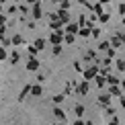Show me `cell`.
I'll return each mask as SVG.
<instances>
[{"instance_id": "cell-12", "label": "cell", "mask_w": 125, "mask_h": 125, "mask_svg": "<svg viewBox=\"0 0 125 125\" xmlns=\"http://www.w3.org/2000/svg\"><path fill=\"white\" fill-rule=\"evenodd\" d=\"M31 88H33V84H25L23 86V90H21V94H19V101H25L27 94H31Z\"/></svg>"}, {"instance_id": "cell-14", "label": "cell", "mask_w": 125, "mask_h": 125, "mask_svg": "<svg viewBox=\"0 0 125 125\" xmlns=\"http://www.w3.org/2000/svg\"><path fill=\"white\" fill-rule=\"evenodd\" d=\"M121 45H123V37H121V35H115V37H113L111 39V47H121Z\"/></svg>"}, {"instance_id": "cell-6", "label": "cell", "mask_w": 125, "mask_h": 125, "mask_svg": "<svg viewBox=\"0 0 125 125\" xmlns=\"http://www.w3.org/2000/svg\"><path fill=\"white\" fill-rule=\"evenodd\" d=\"M107 90L111 92L113 96H123V86H121V84H111Z\"/></svg>"}, {"instance_id": "cell-3", "label": "cell", "mask_w": 125, "mask_h": 125, "mask_svg": "<svg viewBox=\"0 0 125 125\" xmlns=\"http://www.w3.org/2000/svg\"><path fill=\"white\" fill-rule=\"evenodd\" d=\"M27 70H29V72H37V70H39V60L35 58V55H29V60H27Z\"/></svg>"}, {"instance_id": "cell-24", "label": "cell", "mask_w": 125, "mask_h": 125, "mask_svg": "<svg viewBox=\"0 0 125 125\" xmlns=\"http://www.w3.org/2000/svg\"><path fill=\"white\" fill-rule=\"evenodd\" d=\"M10 41H12V45H21V43H23V37H21V35H12Z\"/></svg>"}, {"instance_id": "cell-29", "label": "cell", "mask_w": 125, "mask_h": 125, "mask_svg": "<svg viewBox=\"0 0 125 125\" xmlns=\"http://www.w3.org/2000/svg\"><path fill=\"white\" fill-rule=\"evenodd\" d=\"M60 8L68 10V8H70V0H62V2H60Z\"/></svg>"}, {"instance_id": "cell-44", "label": "cell", "mask_w": 125, "mask_h": 125, "mask_svg": "<svg viewBox=\"0 0 125 125\" xmlns=\"http://www.w3.org/2000/svg\"><path fill=\"white\" fill-rule=\"evenodd\" d=\"M27 4H31V6H33V4H37V0H27Z\"/></svg>"}, {"instance_id": "cell-32", "label": "cell", "mask_w": 125, "mask_h": 125, "mask_svg": "<svg viewBox=\"0 0 125 125\" xmlns=\"http://www.w3.org/2000/svg\"><path fill=\"white\" fill-rule=\"evenodd\" d=\"M74 68H76V72H80V74L84 72V68H82V64H80V62H74Z\"/></svg>"}, {"instance_id": "cell-19", "label": "cell", "mask_w": 125, "mask_h": 125, "mask_svg": "<svg viewBox=\"0 0 125 125\" xmlns=\"http://www.w3.org/2000/svg\"><path fill=\"white\" fill-rule=\"evenodd\" d=\"M98 49L101 51H109L111 49V41H101V43H98Z\"/></svg>"}, {"instance_id": "cell-5", "label": "cell", "mask_w": 125, "mask_h": 125, "mask_svg": "<svg viewBox=\"0 0 125 125\" xmlns=\"http://www.w3.org/2000/svg\"><path fill=\"white\" fill-rule=\"evenodd\" d=\"M111 98H113V94L107 90L105 94H101V96H98V105H101V107H109V105H111Z\"/></svg>"}, {"instance_id": "cell-28", "label": "cell", "mask_w": 125, "mask_h": 125, "mask_svg": "<svg viewBox=\"0 0 125 125\" xmlns=\"http://www.w3.org/2000/svg\"><path fill=\"white\" fill-rule=\"evenodd\" d=\"M27 51H29V55H35V53H37L39 49L35 47V43H33V45H29V47H27Z\"/></svg>"}, {"instance_id": "cell-30", "label": "cell", "mask_w": 125, "mask_h": 125, "mask_svg": "<svg viewBox=\"0 0 125 125\" xmlns=\"http://www.w3.org/2000/svg\"><path fill=\"white\" fill-rule=\"evenodd\" d=\"M17 10H19V6H14V4H12V6H8V8H6V14H14Z\"/></svg>"}, {"instance_id": "cell-39", "label": "cell", "mask_w": 125, "mask_h": 125, "mask_svg": "<svg viewBox=\"0 0 125 125\" xmlns=\"http://www.w3.org/2000/svg\"><path fill=\"white\" fill-rule=\"evenodd\" d=\"M27 6H29V4H25V6H19V10H21L23 14H27V12H29V8H27Z\"/></svg>"}, {"instance_id": "cell-25", "label": "cell", "mask_w": 125, "mask_h": 125, "mask_svg": "<svg viewBox=\"0 0 125 125\" xmlns=\"http://www.w3.org/2000/svg\"><path fill=\"white\" fill-rule=\"evenodd\" d=\"M2 60H8V53H6V47L0 45V62H2Z\"/></svg>"}, {"instance_id": "cell-2", "label": "cell", "mask_w": 125, "mask_h": 125, "mask_svg": "<svg viewBox=\"0 0 125 125\" xmlns=\"http://www.w3.org/2000/svg\"><path fill=\"white\" fill-rule=\"evenodd\" d=\"M64 31H53V33L49 35V43L51 45H62V41H64Z\"/></svg>"}, {"instance_id": "cell-41", "label": "cell", "mask_w": 125, "mask_h": 125, "mask_svg": "<svg viewBox=\"0 0 125 125\" xmlns=\"http://www.w3.org/2000/svg\"><path fill=\"white\" fill-rule=\"evenodd\" d=\"M119 12H121V14H125V2H121V4H119Z\"/></svg>"}, {"instance_id": "cell-27", "label": "cell", "mask_w": 125, "mask_h": 125, "mask_svg": "<svg viewBox=\"0 0 125 125\" xmlns=\"http://www.w3.org/2000/svg\"><path fill=\"white\" fill-rule=\"evenodd\" d=\"M105 113H107V115H115V107H113V105H109V107H105Z\"/></svg>"}, {"instance_id": "cell-1", "label": "cell", "mask_w": 125, "mask_h": 125, "mask_svg": "<svg viewBox=\"0 0 125 125\" xmlns=\"http://www.w3.org/2000/svg\"><path fill=\"white\" fill-rule=\"evenodd\" d=\"M98 74H101V68H98L96 64H92V66H88L86 70L82 72V76H84V80H88V82H90V80H94V78H96Z\"/></svg>"}, {"instance_id": "cell-43", "label": "cell", "mask_w": 125, "mask_h": 125, "mask_svg": "<svg viewBox=\"0 0 125 125\" xmlns=\"http://www.w3.org/2000/svg\"><path fill=\"white\" fill-rule=\"evenodd\" d=\"M121 107H123V109H125V94H123V96H121Z\"/></svg>"}, {"instance_id": "cell-13", "label": "cell", "mask_w": 125, "mask_h": 125, "mask_svg": "<svg viewBox=\"0 0 125 125\" xmlns=\"http://www.w3.org/2000/svg\"><path fill=\"white\" fill-rule=\"evenodd\" d=\"M31 94H33V96H41V94H43V86H41V82H39V84H33Z\"/></svg>"}, {"instance_id": "cell-51", "label": "cell", "mask_w": 125, "mask_h": 125, "mask_svg": "<svg viewBox=\"0 0 125 125\" xmlns=\"http://www.w3.org/2000/svg\"><path fill=\"white\" fill-rule=\"evenodd\" d=\"M53 2H62V0H53Z\"/></svg>"}, {"instance_id": "cell-18", "label": "cell", "mask_w": 125, "mask_h": 125, "mask_svg": "<svg viewBox=\"0 0 125 125\" xmlns=\"http://www.w3.org/2000/svg\"><path fill=\"white\" fill-rule=\"evenodd\" d=\"M8 60H10V64H19V60H21V53H19V51H12V53L8 55Z\"/></svg>"}, {"instance_id": "cell-26", "label": "cell", "mask_w": 125, "mask_h": 125, "mask_svg": "<svg viewBox=\"0 0 125 125\" xmlns=\"http://www.w3.org/2000/svg\"><path fill=\"white\" fill-rule=\"evenodd\" d=\"M35 47H37V49L41 51V49L45 47V39H35Z\"/></svg>"}, {"instance_id": "cell-35", "label": "cell", "mask_w": 125, "mask_h": 125, "mask_svg": "<svg viewBox=\"0 0 125 125\" xmlns=\"http://www.w3.org/2000/svg\"><path fill=\"white\" fill-rule=\"evenodd\" d=\"M62 53V45H53V55H60Z\"/></svg>"}, {"instance_id": "cell-42", "label": "cell", "mask_w": 125, "mask_h": 125, "mask_svg": "<svg viewBox=\"0 0 125 125\" xmlns=\"http://www.w3.org/2000/svg\"><path fill=\"white\" fill-rule=\"evenodd\" d=\"M45 80V74H37V82H43Z\"/></svg>"}, {"instance_id": "cell-11", "label": "cell", "mask_w": 125, "mask_h": 125, "mask_svg": "<svg viewBox=\"0 0 125 125\" xmlns=\"http://www.w3.org/2000/svg\"><path fill=\"white\" fill-rule=\"evenodd\" d=\"M58 17H60V21H62L64 25H68V23H70V14H68V10L60 8V10H58Z\"/></svg>"}, {"instance_id": "cell-33", "label": "cell", "mask_w": 125, "mask_h": 125, "mask_svg": "<svg viewBox=\"0 0 125 125\" xmlns=\"http://www.w3.org/2000/svg\"><path fill=\"white\" fill-rule=\"evenodd\" d=\"M115 55H117V51H115V47H111V49L107 51V58H115Z\"/></svg>"}, {"instance_id": "cell-10", "label": "cell", "mask_w": 125, "mask_h": 125, "mask_svg": "<svg viewBox=\"0 0 125 125\" xmlns=\"http://www.w3.org/2000/svg\"><path fill=\"white\" fill-rule=\"evenodd\" d=\"M94 82H96V86H98V88L109 86V82H107V76H105V74H98V76L94 78Z\"/></svg>"}, {"instance_id": "cell-4", "label": "cell", "mask_w": 125, "mask_h": 125, "mask_svg": "<svg viewBox=\"0 0 125 125\" xmlns=\"http://www.w3.org/2000/svg\"><path fill=\"white\" fill-rule=\"evenodd\" d=\"M88 90H90V84H88V80H82L80 84L76 86V92L80 96H84V94H88Z\"/></svg>"}, {"instance_id": "cell-22", "label": "cell", "mask_w": 125, "mask_h": 125, "mask_svg": "<svg viewBox=\"0 0 125 125\" xmlns=\"http://www.w3.org/2000/svg\"><path fill=\"white\" fill-rule=\"evenodd\" d=\"M107 82H109V86H111V84H121V80H119L117 76H111V74L107 76Z\"/></svg>"}, {"instance_id": "cell-48", "label": "cell", "mask_w": 125, "mask_h": 125, "mask_svg": "<svg viewBox=\"0 0 125 125\" xmlns=\"http://www.w3.org/2000/svg\"><path fill=\"white\" fill-rule=\"evenodd\" d=\"M0 14H2V2H0Z\"/></svg>"}, {"instance_id": "cell-23", "label": "cell", "mask_w": 125, "mask_h": 125, "mask_svg": "<svg viewBox=\"0 0 125 125\" xmlns=\"http://www.w3.org/2000/svg\"><path fill=\"white\" fill-rule=\"evenodd\" d=\"M64 98H66V94H64V92H60V94L53 96V103H55V105H60V103H64Z\"/></svg>"}, {"instance_id": "cell-17", "label": "cell", "mask_w": 125, "mask_h": 125, "mask_svg": "<svg viewBox=\"0 0 125 125\" xmlns=\"http://www.w3.org/2000/svg\"><path fill=\"white\" fill-rule=\"evenodd\" d=\"M76 86L78 84H74V82H68L66 88H64V94H72V92H76Z\"/></svg>"}, {"instance_id": "cell-21", "label": "cell", "mask_w": 125, "mask_h": 125, "mask_svg": "<svg viewBox=\"0 0 125 125\" xmlns=\"http://www.w3.org/2000/svg\"><path fill=\"white\" fill-rule=\"evenodd\" d=\"M64 41H66L68 45H72V43H74V41H76V35H74V33H66V37H64Z\"/></svg>"}, {"instance_id": "cell-38", "label": "cell", "mask_w": 125, "mask_h": 125, "mask_svg": "<svg viewBox=\"0 0 125 125\" xmlns=\"http://www.w3.org/2000/svg\"><path fill=\"white\" fill-rule=\"evenodd\" d=\"M109 125H121V121H119V119L113 115V119H111V123H109Z\"/></svg>"}, {"instance_id": "cell-15", "label": "cell", "mask_w": 125, "mask_h": 125, "mask_svg": "<svg viewBox=\"0 0 125 125\" xmlns=\"http://www.w3.org/2000/svg\"><path fill=\"white\" fill-rule=\"evenodd\" d=\"M82 60H84L86 64H92V62L96 60V53H94V51H86V53H84V58H82Z\"/></svg>"}, {"instance_id": "cell-37", "label": "cell", "mask_w": 125, "mask_h": 125, "mask_svg": "<svg viewBox=\"0 0 125 125\" xmlns=\"http://www.w3.org/2000/svg\"><path fill=\"white\" fill-rule=\"evenodd\" d=\"M74 125H86V121L82 117H76V121H74Z\"/></svg>"}, {"instance_id": "cell-16", "label": "cell", "mask_w": 125, "mask_h": 125, "mask_svg": "<svg viewBox=\"0 0 125 125\" xmlns=\"http://www.w3.org/2000/svg\"><path fill=\"white\" fill-rule=\"evenodd\" d=\"M78 35H80V37H90L92 35V27H80Z\"/></svg>"}, {"instance_id": "cell-50", "label": "cell", "mask_w": 125, "mask_h": 125, "mask_svg": "<svg viewBox=\"0 0 125 125\" xmlns=\"http://www.w3.org/2000/svg\"><path fill=\"white\" fill-rule=\"evenodd\" d=\"M101 2H109V0H101Z\"/></svg>"}, {"instance_id": "cell-7", "label": "cell", "mask_w": 125, "mask_h": 125, "mask_svg": "<svg viewBox=\"0 0 125 125\" xmlns=\"http://www.w3.org/2000/svg\"><path fill=\"white\" fill-rule=\"evenodd\" d=\"M53 117L58 119V121H62V123H66V111L62 107H53Z\"/></svg>"}, {"instance_id": "cell-31", "label": "cell", "mask_w": 125, "mask_h": 125, "mask_svg": "<svg viewBox=\"0 0 125 125\" xmlns=\"http://www.w3.org/2000/svg\"><path fill=\"white\" fill-rule=\"evenodd\" d=\"M117 68L121 72H125V60H117Z\"/></svg>"}, {"instance_id": "cell-8", "label": "cell", "mask_w": 125, "mask_h": 125, "mask_svg": "<svg viewBox=\"0 0 125 125\" xmlns=\"http://www.w3.org/2000/svg\"><path fill=\"white\" fill-rule=\"evenodd\" d=\"M31 14H33V19H41L43 17V10H41V4H33V8H31Z\"/></svg>"}, {"instance_id": "cell-34", "label": "cell", "mask_w": 125, "mask_h": 125, "mask_svg": "<svg viewBox=\"0 0 125 125\" xmlns=\"http://www.w3.org/2000/svg\"><path fill=\"white\" fill-rule=\"evenodd\" d=\"M109 19H111L109 14H101V17H98V21H101V23H109Z\"/></svg>"}, {"instance_id": "cell-36", "label": "cell", "mask_w": 125, "mask_h": 125, "mask_svg": "<svg viewBox=\"0 0 125 125\" xmlns=\"http://www.w3.org/2000/svg\"><path fill=\"white\" fill-rule=\"evenodd\" d=\"M6 14H0V27H4V25H6Z\"/></svg>"}, {"instance_id": "cell-49", "label": "cell", "mask_w": 125, "mask_h": 125, "mask_svg": "<svg viewBox=\"0 0 125 125\" xmlns=\"http://www.w3.org/2000/svg\"><path fill=\"white\" fill-rule=\"evenodd\" d=\"M123 25H125V14H123Z\"/></svg>"}, {"instance_id": "cell-9", "label": "cell", "mask_w": 125, "mask_h": 125, "mask_svg": "<svg viewBox=\"0 0 125 125\" xmlns=\"http://www.w3.org/2000/svg\"><path fill=\"white\" fill-rule=\"evenodd\" d=\"M64 31H66V33H78V31H80V25H78V23H68L66 25V27H64Z\"/></svg>"}, {"instance_id": "cell-20", "label": "cell", "mask_w": 125, "mask_h": 125, "mask_svg": "<svg viewBox=\"0 0 125 125\" xmlns=\"http://www.w3.org/2000/svg\"><path fill=\"white\" fill-rule=\"evenodd\" d=\"M74 115H76V117H82V115H84V105H76V107H74Z\"/></svg>"}, {"instance_id": "cell-45", "label": "cell", "mask_w": 125, "mask_h": 125, "mask_svg": "<svg viewBox=\"0 0 125 125\" xmlns=\"http://www.w3.org/2000/svg\"><path fill=\"white\" fill-rule=\"evenodd\" d=\"M86 125H96V123H92V121H86Z\"/></svg>"}, {"instance_id": "cell-40", "label": "cell", "mask_w": 125, "mask_h": 125, "mask_svg": "<svg viewBox=\"0 0 125 125\" xmlns=\"http://www.w3.org/2000/svg\"><path fill=\"white\" fill-rule=\"evenodd\" d=\"M98 35H101V29H94V27H92V37H98Z\"/></svg>"}, {"instance_id": "cell-46", "label": "cell", "mask_w": 125, "mask_h": 125, "mask_svg": "<svg viewBox=\"0 0 125 125\" xmlns=\"http://www.w3.org/2000/svg\"><path fill=\"white\" fill-rule=\"evenodd\" d=\"M78 2H80V4H86V0H78Z\"/></svg>"}, {"instance_id": "cell-47", "label": "cell", "mask_w": 125, "mask_h": 125, "mask_svg": "<svg viewBox=\"0 0 125 125\" xmlns=\"http://www.w3.org/2000/svg\"><path fill=\"white\" fill-rule=\"evenodd\" d=\"M121 37H123V45H125V33H123V35H121Z\"/></svg>"}]
</instances>
